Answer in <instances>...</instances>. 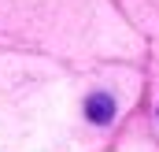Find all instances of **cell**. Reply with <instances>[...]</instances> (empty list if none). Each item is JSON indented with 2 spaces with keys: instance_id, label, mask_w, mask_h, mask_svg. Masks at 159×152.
Here are the masks:
<instances>
[{
  "instance_id": "6da1fadb",
  "label": "cell",
  "mask_w": 159,
  "mask_h": 152,
  "mask_svg": "<svg viewBox=\"0 0 159 152\" xmlns=\"http://www.w3.org/2000/svg\"><path fill=\"white\" fill-rule=\"evenodd\" d=\"M85 115H89V122L104 126V122L115 119V100H111L107 93H93V97L85 100Z\"/></svg>"
}]
</instances>
